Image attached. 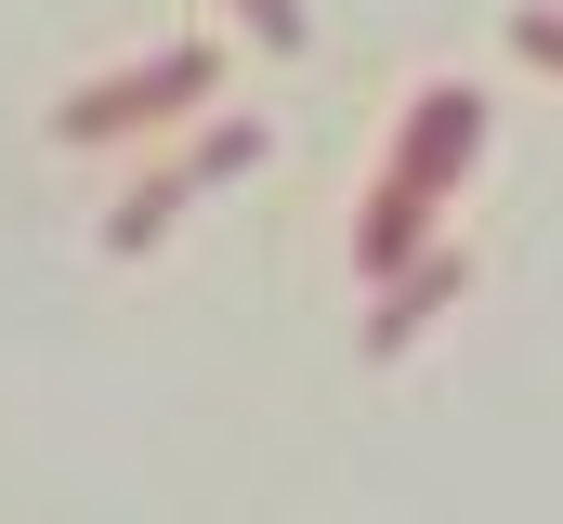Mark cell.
Wrapping results in <instances>:
<instances>
[{
  "mask_svg": "<svg viewBox=\"0 0 563 524\" xmlns=\"http://www.w3.org/2000/svg\"><path fill=\"white\" fill-rule=\"evenodd\" d=\"M210 92H223L210 40H157L144 66H106V79H79V92L53 106V144H132V131H170L184 106H210Z\"/></svg>",
  "mask_w": 563,
  "mask_h": 524,
  "instance_id": "obj_1",
  "label": "cell"
},
{
  "mask_svg": "<svg viewBox=\"0 0 563 524\" xmlns=\"http://www.w3.org/2000/svg\"><path fill=\"white\" fill-rule=\"evenodd\" d=\"M184 197H197V171H184V157H170V171H144L132 197H119V210H106V250L132 262V250H157V237H170V210H184Z\"/></svg>",
  "mask_w": 563,
  "mask_h": 524,
  "instance_id": "obj_5",
  "label": "cell"
},
{
  "mask_svg": "<svg viewBox=\"0 0 563 524\" xmlns=\"http://www.w3.org/2000/svg\"><path fill=\"white\" fill-rule=\"evenodd\" d=\"M511 53H525V66H551V79H563V0H525V13H511Z\"/></svg>",
  "mask_w": 563,
  "mask_h": 524,
  "instance_id": "obj_7",
  "label": "cell"
},
{
  "mask_svg": "<svg viewBox=\"0 0 563 524\" xmlns=\"http://www.w3.org/2000/svg\"><path fill=\"white\" fill-rule=\"evenodd\" d=\"M472 144H485V92H472V79H432L420 106H407V131H394V157H380V171H394V184H420L432 210H445V197H459V171H472Z\"/></svg>",
  "mask_w": 563,
  "mask_h": 524,
  "instance_id": "obj_2",
  "label": "cell"
},
{
  "mask_svg": "<svg viewBox=\"0 0 563 524\" xmlns=\"http://www.w3.org/2000/svg\"><path fill=\"white\" fill-rule=\"evenodd\" d=\"M184 171H197V184H223V171H263V119H210L197 144H184Z\"/></svg>",
  "mask_w": 563,
  "mask_h": 524,
  "instance_id": "obj_6",
  "label": "cell"
},
{
  "mask_svg": "<svg viewBox=\"0 0 563 524\" xmlns=\"http://www.w3.org/2000/svg\"><path fill=\"white\" fill-rule=\"evenodd\" d=\"M236 26H250L263 53H301V40H314V26H301V0H236Z\"/></svg>",
  "mask_w": 563,
  "mask_h": 524,
  "instance_id": "obj_8",
  "label": "cell"
},
{
  "mask_svg": "<svg viewBox=\"0 0 563 524\" xmlns=\"http://www.w3.org/2000/svg\"><path fill=\"white\" fill-rule=\"evenodd\" d=\"M420 250H432V197L380 171V184H367V223H354V275H367V288H394Z\"/></svg>",
  "mask_w": 563,
  "mask_h": 524,
  "instance_id": "obj_3",
  "label": "cell"
},
{
  "mask_svg": "<svg viewBox=\"0 0 563 524\" xmlns=\"http://www.w3.org/2000/svg\"><path fill=\"white\" fill-rule=\"evenodd\" d=\"M459 288H472V262H459V250H420L394 288H380V315H367V354H407V341H420V328L459 302Z\"/></svg>",
  "mask_w": 563,
  "mask_h": 524,
  "instance_id": "obj_4",
  "label": "cell"
}]
</instances>
